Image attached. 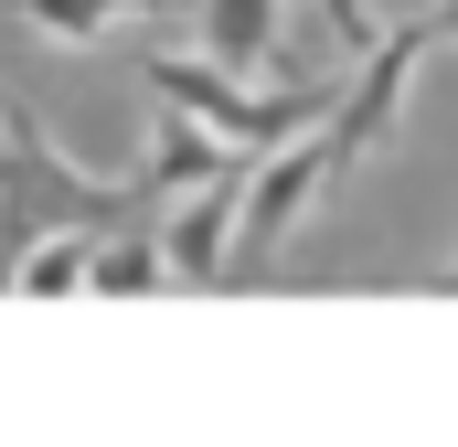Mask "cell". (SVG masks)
<instances>
[{"label": "cell", "instance_id": "obj_9", "mask_svg": "<svg viewBox=\"0 0 458 447\" xmlns=\"http://www.w3.org/2000/svg\"><path fill=\"white\" fill-rule=\"evenodd\" d=\"M160 11H182V0H21V21L54 43H107L117 21H160Z\"/></svg>", "mask_w": 458, "mask_h": 447}, {"label": "cell", "instance_id": "obj_6", "mask_svg": "<svg viewBox=\"0 0 458 447\" xmlns=\"http://www.w3.org/2000/svg\"><path fill=\"white\" fill-rule=\"evenodd\" d=\"M277 43H288V0H192V54L203 64L256 75V64H277Z\"/></svg>", "mask_w": 458, "mask_h": 447}, {"label": "cell", "instance_id": "obj_3", "mask_svg": "<svg viewBox=\"0 0 458 447\" xmlns=\"http://www.w3.org/2000/svg\"><path fill=\"white\" fill-rule=\"evenodd\" d=\"M331 181H342V171H331V139H320V128H299V139L256 149V171L234 181V277H256V266L299 234V214H310Z\"/></svg>", "mask_w": 458, "mask_h": 447}, {"label": "cell", "instance_id": "obj_12", "mask_svg": "<svg viewBox=\"0 0 458 447\" xmlns=\"http://www.w3.org/2000/svg\"><path fill=\"white\" fill-rule=\"evenodd\" d=\"M427 32H437V43H458V0H437V11H427Z\"/></svg>", "mask_w": 458, "mask_h": 447}, {"label": "cell", "instance_id": "obj_5", "mask_svg": "<svg viewBox=\"0 0 458 447\" xmlns=\"http://www.w3.org/2000/svg\"><path fill=\"white\" fill-rule=\"evenodd\" d=\"M234 181L245 171L192 181V203H171V224H160V277H182V288H225L234 277Z\"/></svg>", "mask_w": 458, "mask_h": 447}, {"label": "cell", "instance_id": "obj_11", "mask_svg": "<svg viewBox=\"0 0 458 447\" xmlns=\"http://www.w3.org/2000/svg\"><path fill=\"white\" fill-rule=\"evenodd\" d=\"M299 11H320V21L342 32V54H362V43L384 32V21H373V0H299Z\"/></svg>", "mask_w": 458, "mask_h": 447}, {"label": "cell", "instance_id": "obj_1", "mask_svg": "<svg viewBox=\"0 0 458 447\" xmlns=\"http://www.w3.org/2000/svg\"><path fill=\"white\" fill-rule=\"evenodd\" d=\"M128 203H139L128 181H86L21 107H0V277H11V256L32 234H54V224H97L107 234V224H128Z\"/></svg>", "mask_w": 458, "mask_h": 447}, {"label": "cell", "instance_id": "obj_2", "mask_svg": "<svg viewBox=\"0 0 458 447\" xmlns=\"http://www.w3.org/2000/svg\"><path fill=\"white\" fill-rule=\"evenodd\" d=\"M139 75H149V97H160V107L203 117L225 149H277V139L320 128V117H331V97H342V86H277V97H256L245 75L203 64V54H171V43H149V54H139Z\"/></svg>", "mask_w": 458, "mask_h": 447}, {"label": "cell", "instance_id": "obj_4", "mask_svg": "<svg viewBox=\"0 0 458 447\" xmlns=\"http://www.w3.org/2000/svg\"><path fill=\"white\" fill-rule=\"evenodd\" d=\"M427 21H384L362 54H352V86L331 97V171H352V160H373V139H394V117H405V86H416V64H427Z\"/></svg>", "mask_w": 458, "mask_h": 447}, {"label": "cell", "instance_id": "obj_8", "mask_svg": "<svg viewBox=\"0 0 458 447\" xmlns=\"http://www.w3.org/2000/svg\"><path fill=\"white\" fill-rule=\"evenodd\" d=\"M86 256H97V224H54V234H32V245L11 256L0 288H21V299H64V288H86Z\"/></svg>", "mask_w": 458, "mask_h": 447}, {"label": "cell", "instance_id": "obj_13", "mask_svg": "<svg viewBox=\"0 0 458 447\" xmlns=\"http://www.w3.org/2000/svg\"><path fill=\"white\" fill-rule=\"evenodd\" d=\"M437 288H458V256H448V266H437Z\"/></svg>", "mask_w": 458, "mask_h": 447}, {"label": "cell", "instance_id": "obj_10", "mask_svg": "<svg viewBox=\"0 0 458 447\" xmlns=\"http://www.w3.org/2000/svg\"><path fill=\"white\" fill-rule=\"evenodd\" d=\"M86 288H107V299L160 288V234H128V224H107V234H97V256H86Z\"/></svg>", "mask_w": 458, "mask_h": 447}, {"label": "cell", "instance_id": "obj_7", "mask_svg": "<svg viewBox=\"0 0 458 447\" xmlns=\"http://www.w3.org/2000/svg\"><path fill=\"white\" fill-rule=\"evenodd\" d=\"M225 171H245V149H225L203 117H182V107H160V128H149V171L128 181L139 203H160V192H192V181H225Z\"/></svg>", "mask_w": 458, "mask_h": 447}]
</instances>
